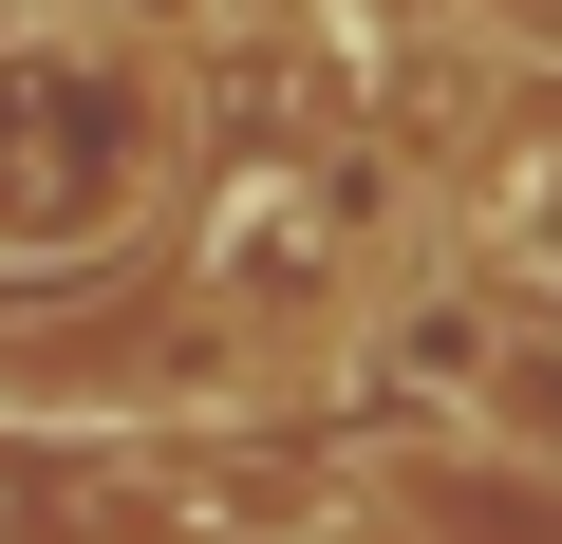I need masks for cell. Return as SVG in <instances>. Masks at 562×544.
Segmentation results:
<instances>
[{
  "label": "cell",
  "mask_w": 562,
  "mask_h": 544,
  "mask_svg": "<svg viewBox=\"0 0 562 544\" xmlns=\"http://www.w3.org/2000/svg\"><path fill=\"white\" fill-rule=\"evenodd\" d=\"M188 76L94 0H0V282H94L188 188Z\"/></svg>",
  "instance_id": "cell-1"
},
{
  "label": "cell",
  "mask_w": 562,
  "mask_h": 544,
  "mask_svg": "<svg viewBox=\"0 0 562 544\" xmlns=\"http://www.w3.org/2000/svg\"><path fill=\"white\" fill-rule=\"evenodd\" d=\"M338 507L375 544H562V451L543 432H375Z\"/></svg>",
  "instance_id": "cell-2"
},
{
  "label": "cell",
  "mask_w": 562,
  "mask_h": 544,
  "mask_svg": "<svg viewBox=\"0 0 562 544\" xmlns=\"http://www.w3.org/2000/svg\"><path fill=\"white\" fill-rule=\"evenodd\" d=\"M94 20H132V38H262L281 0H94Z\"/></svg>",
  "instance_id": "cell-3"
},
{
  "label": "cell",
  "mask_w": 562,
  "mask_h": 544,
  "mask_svg": "<svg viewBox=\"0 0 562 544\" xmlns=\"http://www.w3.org/2000/svg\"><path fill=\"white\" fill-rule=\"evenodd\" d=\"M206 544H375L357 507H262V525H206Z\"/></svg>",
  "instance_id": "cell-4"
}]
</instances>
